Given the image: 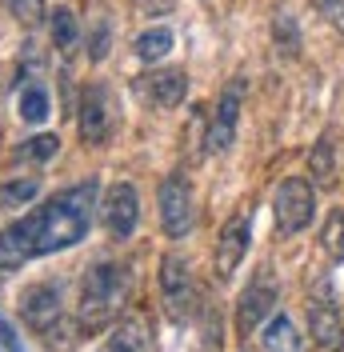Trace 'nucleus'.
Masks as SVG:
<instances>
[{
    "label": "nucleus",
    "mask_w": 344,
    "mask_h": 352,
    "mask_svg": "<svg viewBox=\"0 0 344 352\" xmlns=\"http://www.w3.org/2000/svg\"><path fill=\"white\" fill-rule=\"evenodd\" d=\"M260 344H264V352H301V336H297V324H292L284 312L268 316Z\"/></svg>",
    "instance_id": "15"
},
{
    "label": "nucleus",
    "mask_w": 344,
    "mask_h": 352,
    "mask_svg": "<svg viewBox=\"0 0 344 352\" xmlns=\"http://www.w3.org/2000/svg\"><path fill=\"white\" fill-rule=\"evenodd\" d=\"M129 300V272L125 264L100 261L85 272V285H80V329L96 332L116 320V312Z\"/></svg>",
    "instance_id": "2"
},
{
    "label": "nucleus",
    "mask_w": 344,
    "mask_h": 352,
    "mask_svg": "<svg viewBox=\"0 0 344 352\" xmlns=\"http://www.w3.org/2000/svg\"><path fill=\"white\" fill-rule=\"evenodd\" d=\"M160 300H164V316L172 324H184L193 316V305H196L193 272H189V264L180 261L176 252H169L160 261Z\"/></svg>",
    "instance_id": "5"
},
{
    "label": "nucleus",
    "mask_w": 344,
    "mask_h": 352,
    "mask_svg": "<svg viewBox=\"0 0 344 352\" xmlns=\"http://www.w3.org/2000/svg\"><path fill=\"white\" fill-rule=\"evenodd\" d=\"M248 244H252V217L237 212V217L224 220V228L216 236V280H233V272L240 268Z\"/></svg>",
    "instance_id": "8"
},
{
    "label": "nucleus",
    "mask_w": 344,
    "mask_h": 352,
    "mask_svg": "<svg viewBox=\"0 0 344 352\" xmlns=\"http://www.w3.org/2000/svg\"><path fill=\"white\" fill-rule=\"evenodd\" d=\"M52 44L61 52H72L80 44V24H76V16L68 8H52Z\"/></svg>",
    "instance_id": "17"
},
{
    "label": "nucleus",
    "mask_w": 344,
    "mask_h": 352,
    "mask_svg": "<svg viewBox=\"0 0 344 352\" xmlns=\"http://www.w3.org/2000/svg\"><path fill=\"white\" fill-rule=\"evenodd\" d=\"M332 153H336V148H332V140L324 136L321 144L312 148V156H308V173H312V180H316V184H332V176H336Z\"/></svg>",
    "instance_id": "19"
},
{
    "label": "nucleus",
    "mask_w": 344,
    "mask_h": 352,
    "mask_svg": "<svg viewBox=\"0 0 344 352\" xmlns=\"http://www.w3.org/2000/svg\"><path fill=\"white\" fill-rule=\"evenodd\" d=\"M100 217H105V228L116 236V241H129L132 232H136V220H140V197H136V188L132 184H112L105 197V208H100Z\"/></svg>",
    "instance_id": "11"
},
{
    "label": "nucleus",
    "mask_w": 344,
    "mask_h": 352,
    "mask_svg": "<svg viewBox=\"0 0 344 352\" xmlns=\"http://www.w3.org/2000/svg\"><path fill=\"white\" fill-rule=\"evenodd\" d=\"M324 252L332 256V261H344V212H336V217L324 224Z\"/></svg>",
    "instance_id": "23"
},
{
    "label": "nucleus",
    "mask_w": 344,
    "mask_h": 352,
    "mask_svg": "<svg viewBox=\"0 0 344 352\" xmlns=\"http://www.w3.org/2000/svg\"><path fill=\"white\" fill-rule=\"evenodd\" d=\"M172 48V32L169 28H149V32H140L136 41H132V52L144 60V65H156V60H164Z\"/></svg>",
    "instance_id": "16"
},
{
    "label": "nucleus",
    "mask_w": 344,
    "mask_h": 352,
    "mask_svg": "<svg viewBox=\"0 0 344 352\" xmlns=\"http://www.w3.org/2000/svg\"><path fill=\"white\" fill-rule=\"evenodd\" d=\"M92 44H96V48H92V60H100V56H105V44H108V28H105V24L96 28V41H92Z\"/></svg>",
    "instance_id": "27"
},
{
    "label": "nucleus",
    "mask_w": 344,
    "mask_h": 352,
    "mask_svg": "<svg viewBox=\"0 0 344 352\" xmlns=\"http://www.w3.org/2000/svg\"><path fill=\"white\" fill-rule=\"evenodd\" d=\"M272 217H277V232L280 236H297L304 232L312 217H316V188L304 176H288L280 180L277 200H272Z\"/></svg>",
    "instance_id": "3"
},
{
    "label": "nucleus",
    "mask_w": 344,
    "mask_h": 352,
    "mask_svg": "<svg viewBox=\"0 0 344 352\" xmlns=\"http://www.w3.org/2000/svg\"><path fill=\"white\" fill-rule=\"evenodd\" d=\"M0 344H4V352H24L21 349V336H17V329L8 324V316L0 312Z\"/></svg>",
    "instance_id": "25"
},
{
    "label": "nucleus",
    "mask_w": 344,
    "mask_h": 352,
    "mask_svg": "<svg viewBox=\"0 0 344 352\" xmlns=\"http://www.w3.org/2000/svg\"><path fill=\"white\" fill-rule=\"evenodd\" d=\"M308 332H312V340H316L324 352L344 349V320H341L336 300H332V280H328V276L316 280L312 296H308Z\"/></svg>",
    "instance_id": "4"
},
{
    "label": "nucleus",
    "mask_w": 344,
    "mask_h": 352,
    "mask_svg": "<svg viewBox=\"0 0 344 352\" xmlns=\"http://www.w3.org/2000/svg\"><path fill=\"white\" fill-rule=\"evenodd\" d=\"M92 212H96V180H85V184H72L65 192L48 197L28 217L12 220L0 232V276L21 272L36 256L65 252L76 241H85Z\"/></svg>",
    "instance_id": "1"
},
{
    "label": "nucleus",
    "mask_w": 344,
    "mask_h": 352,
    "mask_svg": "<svg viewBox=\"0 0 344 352\" xmlns=\"http://www.w3.org/2000/svg\"><path fill=\"white\" fill-rule=\"evenodd\" d=\"M149 349H152V329L144 324V316H125L96 352H149Z\"/></svg>",
    "instance_id": "14"
},
{
    "label": "nucleus",
    "mask_w": 344,
    "mask_h": 352,
    "mask_svg": "<svg viewBox=\"0 0 344 352\" xmlns=\"http://www.w3.org/2000/svg\"><path fill=\"white\" fill-rule=\"evenodd\" d=\"M4 8H8V16H17L21 24H41L44 21V0H0Z\"/></svg>",
    "instance_id": "22"
},
{
    "label": "nucleus",
    "mask_w": 344,
    "mask_h": 352,
    "mask_svg": "<svg viewBox=\"0 0 344 352\" xmlns=\"http://www.w3.org/2000/svg\"><path fill=\"white\" fill-rule=\"evenodd\" d=\"M21 316L28 329L36 332H48L52 336V329L61 324V292L52 285H32L21 292Z\"/></svg>",
    "instance_id": "12"
},
{
    "label": "nucleus",
    "mask_w": 344,
    "mask_h": 352,
    "mask_svg": "<svg viewBox=\"0 0 344 352\" xmlns=\"http://www.w3.org/2000/svg\"><path fill=\"white\" fill-rule=\"evenodd\" d=\"M277 300H280V288L268 276H257L252 285L244 288L240 300H237V332L240 336H252L260 320L277 312Z\"/></svg>",
    "instance_id": "9"
},
{
    "label": "nucleus",
    "mask_w": 344,
    "mask_h": 352,
    "mask_svg": "<svg viewBox=\"0 0 344 352\" xmlns=\"http://www.w3.org/2000/svg\"><path fill=\"white\" fill-rule=\"evenodd\" d=\"M76 129H80V140L85 144H105L108 140V132H112V92L105 85L85 88Z\"/></svg>",
    "instance_id": "10"
},
{
    "label": "nucleus",
    "mask_w": 344,
    "mask_h": 352,
    "mask_svg": "<svg viewBox=\"0 0 344 352\" xmlns=\"http://www.w3.org/2000/svg\"><path fill=\"white\" fill-rule=\"evenodd\" d=\"M17 112H21V120H28V124H41L44 116H48V92H44L41 85L21 88V96H17Z\"/></svg>",
    "instance_id": "18"
},
{
    "label": "nucleus",
    "mask_w": 344,
    "mask_h": 352,
    "mask_svg": "<svg viewBox=\"0 0 344 352\" xmlns=\"http://www.w3.org/2000/svg\"><path fill=\"white\" fill-rule=\"evenodd\" d=\"M61 148V140L52 136V132H41V136H32V140H24L21 144V156L24 160H52Z\"/></svg>",
    "instance_id": "21"
},
{
    "label": "nucleus",
    "mask_w": 344,
    "mask_h": 352,
    "mask_svg": "<svg viewBox=\"0 0 344 352\" xmlns=\"http://www.w3.org/2000/svg\"><path fill=\"white\" fill-rule=\"evenodd\" d=\"M41 192V180H8V184H0V208H21L28 200Z\"/></svg>",
    "instance_id": "20"
},
{
    "label": "nucleus",
    "mask_w": 344,
    "mask_h": 352,
    "mask_svg": "<svg viewBox=\"0 0 344 352\" xmlns=\"http://www.w3.org/2000/svg\"><path fill=\"white\" fill-rule=\"evenodd\" d=\"M140 96L156 104V109H176L184 96H189V76L180 68H156L149 76H140Z\"/></svg>",
    "instance_id": "13"
},
{
    "label": "nucleus",
    "mask_w": 344,
    "mask_h": 352,
    "mask_svg": "<svg viewBox=\"0 0 344 352\" xmlns=\"http://www.w3.org/2000/svg\"><path fill=\"white\" fill-rule=\"evenodd\" d=\"M240 104H244V76H233L224 92H220V104H216L213 120H208V136H204V148L208 153H224L237 136V120H240Z\"/></svg>",
    "instance_id": "7"
},
{
    "label": "nucleus",
    "mask_w": 344,
    "mask_h": 352,
    "mask_svg": "<svg viewBox=\"0 0 344 352\" xmlns=\"http://www.w3.org/2000/svg\"><path fill=\"white\" fill-rule=\"evenodd\" d=\"M272 32H277L280 41H284V52H297V28H292V21H288V16H280Z\"/></svg>",
    "instance_id": "26"
},
{
    "label": "nucleus",
    "mask_w": 344,
    "mask_h": 352,
    "mask_svg": "<svg viewBox=\"0 0 344 352\" xmlns=\"http://www.w3.org/2000/svg\"><path fill=\"white\" fill-rule=\"evenodd\" d=\"M160 224H164V236H172V241L193 232V188L184 176L160 180Z\"/></svg>",
    "instance_id": "6"
},
{
    "label": "nucleus",
    "mask_w": 344,
    "mask_h": 352,
    "mask_svg": "<svg viewBox=\"0 0 344 352\" xmlns=\"http://www.w3.org/2000/svg\"><path fill=\"white\" fill-rule=\"evenodd\" d=\"M316 12H321L336 32H344V0H316Z\"/></svg>",
    "instance_id": "24"
}]
</instances>
